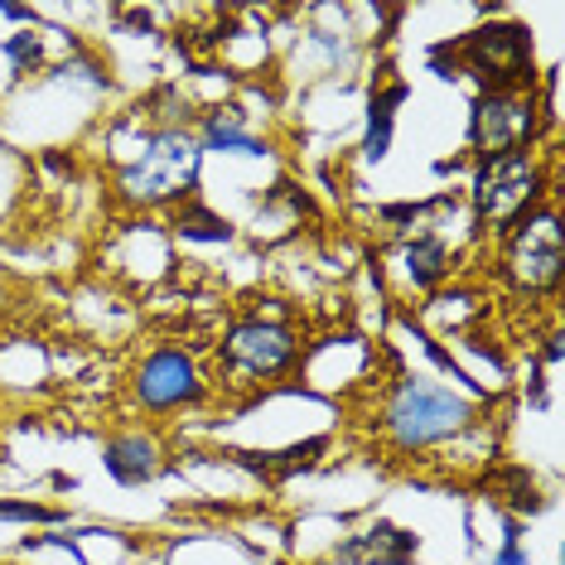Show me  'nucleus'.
<instances>
[{
	"label": "nucleus",
	"mask_w": 565,
	"mask_h": 565,
	"mask_svg": "<svg viewBox=\"0 0 565 565\" xmlns=\"http://www.w3.org/2000/svg\"><path fill=\"white\" fill-rule=\"evenodd\" d=\"M440 276H445V252L435 247V242H420V247L411 252V280H416V286H435Z\"/></svg>",
	"instance_id": "ddd939ff"
},
{
	"label": "nucleus",
	"mask_w": 565,
	"mask_h": 565,
	"mask_svg": "<svg viewBox=\"0 0 565 565\" xmlns=\"http://www.w3.org/2000/svg\"><path fill=\"white\" fill-rule=\"evenodd\" d=\"M209 146H223V150H256V140L242 131L237 111H223V117L209 121Z\"/></svg>",
	"instance_id": "f8f14e48"
},
{
	"label": "nucleus",
	"mask_w": 565,
	"mask_h": 565,
	"mask_svg": "<svg viewBox=\"0 0 565 565\" xmlns=\"http://www.w3.org/2000/svg\"><path fill=\"white\" fill-rule=\"evenodd\" d=\"M561 262H565V237H561L556 213H536L532 223H522V233L508 247V276L532 290L556 286Z\"/></svg>",
	"instance_id": "20e7f679"
},
{
	"label": "nucleus",
	"mask_w": 565,
	"mask_h": 565,
	"mask_svg": "<svg viewBox=\"0 0 565 565\" xmlns=\"http://www.w3.org/2000/svg\"><path fill=\"white\" fill-rule=\"evenodd\" d=\"M290 353H295L290 333L276 324H242V329H233V339H227V358H233V367H242V372H276L290 363Z\"/></svg>",
	"instance_id": "6e6552de"
},
{
	"label": "nucleus",
	"mask_w": 565,
	"mask_h": 565,
	"mask_svg": "<svg viewBox=\"0 0 565 565\" xmlns=\"http://www.w3.org/2000/svg\"><path fill=\"white\" fill-rule=\"evenodd\" d=\"M542 189V174L526 156H498L479 170V184H473V203H479V217L493 227L512 223L526 203Z\"/></svg>",
	"instance_id": "7ed1b4c3"
},
{
	"label": "nucleus",
	"mask_w": 565,
	"mask_h": 565,
	"mask_svg": "<svg viewBox=\"0 0 565 565\" xmlns=\"http://www.w3.org/2000/svg\"><path fill=\"white\" fill-rule=\"evenodd\" d=\"M536 131V117L522 97H508V93H493L473 107V146L483 150L488 160L498 156H518V150L532 140Z\"/></svg>",
	"instance_id": "39448f33"
},
{
	"label": "nucleus",
	"mask_w": 565,
	"mask_h": 565,
	"mask_svg": "<svg viewBox=\"0 0 565 565\" xmlns=\"http://www.w3.org/2000/svg\"><path fill=\"white\" fill-rule=\"evenodd\" d=\"M465 58L473 63V73L488 83H522L532 78V49L518 24H498V30H479L465 44Z\"/></svg>",
	"instance_id": "423d86ee"
},
{
	"label": "nucleus",
	"mask_w": 565,
	"mask_h": 565,
	"mask_svg": "<svg viewBox=\"0 0 565 565\" xmlns=\"http://www.w3.org/2000/svg\"><path fill=\"white\" fill-rule=\"evenodd\" d=\"M387 420L402 445H430V440H445V435H455L465 426L469 406L459 402L455 392L435 387V382H402V392L392 396Z\"/></svg>",
	"instance_id": "f03ea898"
},
{
	"label": "nucleus",
	"mask_w": 565,
	"mask_h": 565,
	"mask_svg": "<svg viewBox=\"0 0 565 565\" xmlns=\"http://www.w3.org/2000/svg\"><path fill=\"white\" fill-rule=\"evenodd\" d=\"M179 233H184V237H203V242H223L233 227H227L223 217H213L209 209H184V213H179Z\"/></svg>",
	"instance_id": "9b49d317"
},
{
	"label": "nucleus",
	"mask_w": 565,
	"mask_h": 565,
	"mask_svg": "<svg viewBox=\"0 0 565 565\" xmlns=\"http://www.w3.org/2000/svg\"><path fill=\"white\" fill-rule=\"evenodd\" d=\"M156 445L150 440H140V435H131V440H111L107 445V469L117 473L121 483H140V479H150L160 465H156Z\"/></svg>",
	"instance_id": "9d476101"
},
{
	"label": "nucleus",
	"mask_w": 565,
	"mask_h": 565,
	"mask_svg": "<svg viewBox=\"0 0 565 565\" xmlns=\"http://www.w3.org/2000/svg\"><path fill=\"white\" fill-rule=\"evenodd\" d=\"M199 179V146L184 131H164L146 146L131 170L121 174V189L140 203H164L189 194V184Z\"/></svg>",
	"instance_id": "f257e3e1"
},
{
	"label": "nucleus",
	"mask_w": 565,
	"mask_h": 565,
	"mask_svg": "<svg viewBox=\"0 0 565 565\" xmlns=\"http://www.w3.org/2000/svg\"><path fill=\"white\" fill-rule=\"evenodd\" d=\"M49 518L44 508H30V503H0V522H40Z\"/></svg>",
	"instance_id": "4468645a"
},
{
	"label": "nucleus",
	"mask_w": 565,
	"mask_h": 565,
	"mask_svg": "<svg viewBox=\"0 0 565 565\" xmlns=\"http://www.w3.org/2000/svg\"><path fill=\"white\" fill-rule=\"evenodd\" d=\"M140 402L146 406H179V402H194L199 396V372L184 353H156L146 367H140L136 382Z\"/></svg>",
	"instance_id": "0eeeda50"
},
{
	"label": "nucleus",
	"mask_w": 565,
	"mask_h": 565,
	"mask_svg": "<svg viewBox=\"0 0 565 565\" xmlns=\"http://www.w3.org/2000/svg\"><path fill=\"white\" fill-rule=\"evenodd\" d=\"M411 551H416V536L396 532V526H372V532L353 536L349 546L333 551L339 565H406Z\"/></svg>",
	"instance_id": "1a4fd4ad"
}]
</instances>
